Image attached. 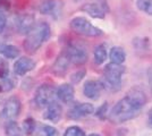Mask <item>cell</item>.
I'll return each mask as SVG.
<instances>
[{"instance_id":"cell-1","label":"cell","mask_w":152,"mask_h":136,"mask_svg":"<svg viewBox=\"0 0 152 136\" xmlns=\"http://www.w3.org/2000/svg\"><path fill=\"white\" fill-rule=\"evenodd\" d=\"M148 102L145 92L140 87H133L121 97L108 112V119L111 124L118 125L132 120L140 115Z\"/></svg>"},{"instance_id":"cell-2","label":"cell","mask_w":152,"mask_h":136,"mask_svg":"<svg viewBox=\"0 0 152 136\" xmlns=\"http://www.w3.org/2000/svg\"><path fill=\"white\" fill-rule=\"evenodd\" d=\"M125 71L126 68L123 64H115L110 61L106 65L101 79L99 81L101 89L108 92H117L118 90H121V78Z\"/></svg>"},{"instance_id":"cell-3","label":"cell","mask_w":152,"mask_h":136,"mask_svg":"<svg viewBox=\"0 0 152 136\" xmlns=\"http://www.w3.org/2000/svg\"><path fill=\"white\" fill-rule=\"evenodd\" d=\"M50 38V26L45 22H41L32 27V30L27 33L24 41V49L30 53H34L40 47Z\"/></svg>"},{"instance_id":"cell-4","label":"cell","mask_w":152,"mask_h":136,"mask_svg":"<svg viewBox=\"0 0 152 136\" xmlns=\"http://www.w3.org/2000/svg\"><path fill=\"white\" fill-rule=\"evenodd\" d=\"M69 26L73 32H75L76 34H80V35L90 36V38H98V36L103 35V31L101 28L91 24V22L84 17L73 18L70 20Z\"/></svg>"},{"instance_id":"cell-5","label":"cell","mask_w":152,"mask_h":136,"mask_svg":"<svg viewBox=\"0 0 152 136\" xmlns=\"http://www.w3.org/2000/svg\"><path fill=\"white\" fill-rule=\"evenodd\" d=\"M65 53L67 55L70 63L77 66L84 65L89 59V55H88L86 49L83 45L78 44V43H74V42L67 45Z\"/></svg>"},{"instance_id":"cell-6","label":"cell","mask_w":152,"mask_h":136,"mask_svg":"<svg viewBox=\"0 0 152 136\" xmlns=\"http://www.w3.org/2000/svg\"><path fill=\"white\" fill-rule=\"evenodd\" d=\"M56 89L50 84H42L38 87L34 95V102L39 108H45L55 100Z\"/></svg>"},{"instance_id":"cell-7","label":"cell","mask_w":152,"mask_h":136,"mask_svg":"<svg viewBox=\"0 0 152 136\" xmlns=\"http://www.w3.org/2000/svg\"><path fill=\"white\" fill-rule=\"evenodd\" d=\"M81 9L86 14H89L91 17L100 18V20L104 18L106 14L109 10L106 0H99L98 2H93V4H85Z\"/></svg>"},{"instance_id":"cell-8","label":"cell","mask_w":152,"mask_h":136,"mask_svg":"<svg viewBox=\"0 0 152 136\" xmlns=\"http://www.w3.org/2000/svg\"><path fill=\"white\" fill-rule=\"evenodd\" d=\"M20 108H22V104H20L19 99H17L16 97H12L9 100L6 101L5 107L1 111V117L6 119H14L19 116Z\"/></svg>"},{"instance_id":"cell-9","label":"cell","mask_w":152,"mask_h":136,"mask_svg":"<svg viewBox=\"0 0 152 136\" xmlns=\"http://www.w3.org/2000/svg\"><path fill=\"white\" fill-rule=\"evenodd\" d=\"M94 112V107L91 103H78L75 104L67 113V116L69 119L77 120V119H82L85 117L90 116Z\"/></svg>"},{"instance_id":"cell-10","label":"cell","mask_w":152,"mask_h":136,"mask_svg":"<svg viewBox=\"0 0 152 136\" xmlns=\"http://www.w3.org/2000/svg\"><path fill=\"white\" fill-rule=\"evenodd\" d=\"M101 85L99 83V81H93V79H90V81H86L84 83V86H83V94L85 97L90 99V100H93V101H96L100 99V95H101Z\"/></svg>"},{"instance_id":"cell-11","label":"cell","mask_w":152,"mask_h":136,"mask_svg":"<svg viewBox=\"0 0 152 136\" xmlns=\"http://www.w3.org/2000/svg\"><path fill=\"white\" fill-rule=\"evenodd\" d=\"M69 59L67 57V55L63 52V53H60L59 56L57 57L56 59V61L53 63V65H52V68H51V71L58 76V77H63L66 75V73L68 71V67H69Z\"/></svg>"},{"instance_id":"cell-12","label":"cell","mask_w":152,"mask_h":136,"mask_svg":"<svg viewBox=\"0 0 152 136\" xmlns=\"http://www.w3.org/2000/svg\"><path fill=\"white\" fill-rule=\"evenodd\" d=\"M61 116H63V108L57 101L53 100L47 105V110L43 115V118L52 123H58L61 119Z\"/></svg>"},{"instance_id":"cell-13","label":"cell","mask_w":152,"mask_h":136,"mask_svg":"<svg viewBox=\"0 0 152 136\" xmlns=\"http://www.w3.org/2000/svg\"><path fill=\"white\" fill-rule=\"evenodd\" d=\"M35 67V61L27 57H22L14 64V71L16 75L24 76L26 73L31 71Z\"/></svg>"},{"instance_id":"cell-14","label":"cell","mask_w":152,"mask_h":136,"mask_svg":"<svg viewBox=\"0 0 152 136\" xmlns=\"http://www.w3.org/2000/svg\"><path fill=\"white\" fill-rule=\"evenodd\" d=\"M74 95H75V90L72 84H63L60 85L56 90V97L64 103H70L74 100Z\"/></svg>"},{"instance_id":"cell-15","label":"cell","mask_w":152,"mask_h":136,"mask_svg":"<svg viewBox=\"0 0 152 136\" xmlns=\"http://www.w3.org/2000/svg\"><path fill=\"white\" fill-rule=\"evenodd\" d=\"M33 26H34V17L30 14L23 15L17 20V31L20 34H27Z\"/></svg>"},{"instance_id":"cell-16","label":"cell","mask_w":152,"mask_h":136,"mask_svg":"<svg viewBox=\"0 0 152 136\" xmlns=\"http://www.w3.org/2000/svg\"><path fill=\"white\" fill-rule=\"evenodd\" d=\"M108 56H109L110 61L115 63V64H124L126 60V52L121 47H118V45L113 47Z\"/></svg>"},{"instance_id":"cell-17","label":"cell","mask_w":152,"mask_h":136,"mask_svg":"<svg viewBox=\"0 0 152 136\" xmlns=\"http://www.w3.org/2000/svg\"><path fill=\"white\" fill-rule=\"evenodd\" d=\"M93 58H94V63L96 65H102L108 58V51H107V47L100 43L94 48V51H93Z\"/></svg>"},{"instance_id":"cell-18","label":"cell","mask_w":152,"mask_h":136,"mask_svg":"<svg viewBox=\"0 0 152 136\" xmlns=\"http://www.w3.org/2000/svg\"><path fill=\"white\" fill-rule=\"evenodd\" d=\"M0 53L4 55V56L8 59H15L18 57L19 50L15 45L0 43Z\"/></svg>"},{"instance_id":"cell-19","label":"cell","mask_w":152,"mask_h":136,"mask_svg":"<svg viewBox=\"0 0 152 136\" xmlns=\"http://www.w3.org/2000/svg\"><path fill=\"white\" fill-rule=\"evenodd\" d=\"M5 132L7 136H23V132L18 126V124L14 120H9L5 125Z\"/></svg>"},{"instance_id":"cell-20","label":"cell","mask_w":152,"mask_h":136,"mask_svg":"<svg viewBox=\"0 0 152 136\" xmlns=\"http://www.w3.org/2000/svg\"><path fill=\"white\" fill-rule=\"evenodd\" d=\"M56 9H57V2L53 0H48L40 7L41 14H45V15H52L53 13H56Z\"/></svg>"},{"instance_id":"cell-21","label":"cell","mask_w":152,"mask_h":136,"mask_svg":"<svg viewBox=\"0 0 152 136\" xmlns=\"http://www.w3.org/2000/svg\"><path fill=\"white\" fill-rule=\"evenodd\" d=\"M133 44L134 48L139 51H148L150 48V40L148 38H135Z\"/></svg>"},{"instance_id":"cell-22","label":"cell","mask_w":152,"mask_h":136,"mask_svg":"<svg viewBox=\"0 0 152 136\" xmlns=\"http://www.w3.org/2000/svg\"><path fill=\"white\" fill-rule=\"evenodd\" d=\"M37 136H59L58 130L49 125H42L38 129Z\"/></svg>"},{"instance_id":"cell-23","label":"cell","mask_w":152,"mask_h":136,"mask_svg":"<svg viewBox=\"0 0 152 136\" xmlns=\"http://www.w3.org/2000/svg\"><path fill=\"white\" fill-rule=\"evenodd\" d=\"M37 129V123L32 117H27L23 121V130L26 135H32Z\"/></svg>"},{"instance_id":"cell-24","label":"cell","mask_w":152,"mask_h":136,"mask_svg":"<svg viewBox=\"0 0 152 136\" xmlns=\"http://www.w3.org/2000/svg\"><path fill=\"white\" fill-rule=\"evenodd\" d=\"M137 9L152 16V0H136Z\"/></svg>"},{"instance_id":"cell-25","label":"cell","mask_w":152,"mask_h":136,"mask_svg":"<svg viewBox=\"0 0 152 136\" xmlns=\"http://www.w3.org/2000/svg\"><path fill=\"white\" fill-rule=\"evenodd\" d=\"M108 108H109V105H108V102H104L103 104H101L96 110H94V113L95 117L96 118H99L100 120H104L106 118L108 117Z\"/></svg>"},{"instance_id":"cell-26","label":"cell","mask_w":152,"mask_h":136,"mask_svg":"<svg viewBox=\"0 0 152 136\" xmlns=\"http://www.w3.org/2000/svg\"><path fill=\"white\" fill-rule=\"evenodd\" d=\"M64 136H86L84 130L78 126H70L65 130Z\"/></svg>"},{"instance_id":"cell-27","label":"cell","mask_w":152,"mask_h":136,"mask_svg":"<svg viewBox=\"0 0 152 136\" xmlns=\"http://www.w3.org/2000/svg\"><path fill=\"white\" fill-rule=\"evenodd\" d=\"M14 89V83L12 79H7L2 78V81L0 82V93H7L9 91Z\"/></svg>"},{"instance_id":"cell-28","label":"cell","mask_w":152,"mask_h":136,"mask_svg":"<svg viewBox=\"0 0 152 136\" xmlns=\"http://www.w3.org/2000/svg\"><path fill=\"white\" fill-rule=\"evenodd\" d=\"M85 75H86V71H85V69H81V71H75V73L72 74V76H70V82H72L73 84H78L83 78L85 77Z\"/></svg>"},{"instance_id":"cell-29","label":"cell","mask_w":152,"mask_h":136,"mask_svg":"<svg viewBox=\"0 0 152 136\" xmlns=\"http://www.w3.org/2000/svg\"><path fill=\"white\" fill-rule=\"evenodd\" d=\"M9 75V65L5 59L0 58V78H6Z\"/></svg>"},{"instance_id":"cell-30","label":"cell","mask_w":152,"mask_h":136,"mask_svg":"<svg viewBox=\"0 0 152 136\" xmlns=\"http://www.w3.org/2000/svg\"><path fill=\"white\" fill-rule=\"evenodd\" d=\"M10 8V0H0V10H8Z\"/></svg>"},{"instance_id":"cell-31","label":"cell","mask_w":152,"mask_h":136,"mask_svg":"<svg viewBox=\"0 0 152 136\" xmlns=\"http://www.w3.org/2000/svg\"><path fill=\"white\" fill-rule=\"evenodd\" d=\"M5 26H6V18H5L4 15L0 14V33H2L4 28H5Z\"/></svg>"},{"instance_id":"cell-32","label":"cell","mask_w":152,"mask_h":136,"mask_svg":"<svg viewBox=\"0 0 152 136\" xmlns=\"http://www.w3.org/2000/svg\"><path fill=\"white\" fill-rule=\"evenodd\" d=\"M146 77H148V82H149L150 86H152V66L149 67L146 71Z\"/></svg>"},{"instance_id":"cell-33","label":"cell","mask_w":152,"mask_h":136,"mask_svg":"<svg viewBox=\"0 0 152 136\" xmlns=\"http://www.w3.org/2000/svg\"><path fill=\"white\" fill-rule=\"evenodd\" d=\"M148 121L150 124V126H152V108L149 110V113H148Z\"/></svg>"},{"instance_id":"cell-34","label":"cell","mask_w":152,"mask_h":136,"mask_svg":"<svg viewBox=\"0 0 152 136\" xmlns=\"http://www.w3.org/2000/svg\"><path fill=\"white\" fill-rule=\"evenodd\" d=\"M89 136H101L100 134H96V133H92V134H90Z\"/></svg>"},{"instance_id":"cell-35","label":"cell","mask_w":152,"mask_h":136,"mask_svg":"<svg viewBox=\"0 0 152 136\" xmlns=\"http://www.w3.org/2000/svg\"><path fill=\"white\" fill-rule=\"evenodd\" d=\"M150 90H151V95H152V86H150Z\"/></svg>"}]
</instances>
